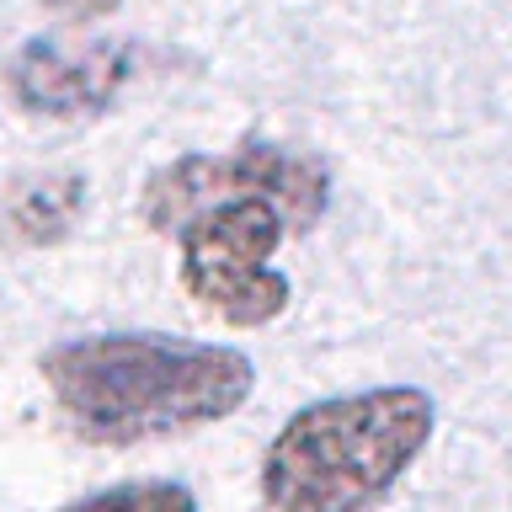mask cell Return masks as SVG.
<instances>
[{"label": "cell", "instance_id": "1", "mask_svg": "<svg viewBox=\"0 0 512 512\" xmlns=\"http://www.w3.org/2000/svg\"><path fill=\"white\" fill-rule=\"evenodd\" d=\"M43 379L86 443H144L240 411L256 368L235 347L176 336H86L48 352Z\"/></svg>", "mask_w": 512, "mask_h": 512}, {"label": "cell", "instance_id": "2", "mask_svg": "<svg viewBox=\"0 0 512 512\" xmlns=\"http://www.w3.org/2000/svg\"><path fill=\"white\" fill-rule=\"evenodd\" d=\"M432 400L411 384L331 395L288 416L262 459L267 512H368L427 448Z\"/></svg>", "mask_w": 512, "mask_h": 512}, {"label": "cell", "instance_id": "3", "mask_svg": "<svg viewBox=\"0 0 512 512\" xmlns=\"http://www.w3.org/2000/svg\"><path fill=\"white\" fill-rule=\"evenodd\" d=\"M288 235L278 203L256 192H224L176 224L187 294L224 315L230 326H267L288 310V278L272 267Z\"/></svg>", "mask_w": 512, "mask_h": 512}, {"label": "cell", "instance_id": "4", "mask_svg": "<svg viewBox=\"0 0 512 512\" xmlns=\"http://www.w3.org/2000/svg\"><path fill=\"white\" fill-rule=\"evenodd\" d=\"M224 192H256V198L278 203L288 230H310L331 203V176L315 160L283 155L272 144H240L230 155H187L176 166L155 171V182L144 187V219L155 230H171L192 219L198 208H208Z\"/></svg>", "mask_w": 512, "mask_h": 512}, {"label": "cell", "instance_id": "5", "mask_svg": "<svg viewBox=\"0 0 512 512\" xmlns=\"http://www.w3.org/2000/svg\"><path fill=\"white\" fill-rule=\"evenodd\" d=\"M128 43H27L11 59V96L38 118H91L128 86Z\"/></svg>", "mask_w": 512, "mask_h": 512}, {"label": "cell", "instance_id": "6", "mask_svg": "<svg viewBox=\"0 0 512 512\" xmlns=\"http://www.w3.org/2000/svg\"><path fill=\"white\" fill-rule=\"evenodd\" d=\"M86 214V182L80 176H43V182L22 187L11 198V235L27 246H54L59 235L75 230V219Z\"/></svg>", "mask_w": 512, "mask_h": 512}, {"label": "cell", "instance_id": "7", "mask_svg": "<svg viewBox=\"0 0 512 512\" xmlns=\"http://www.w3.org/2000/svg\"><path fill=\"white\" fill-rule=\"evenodd\" d=\"M59 512H198V502L176 480H128V486H107V491L86 496V502H70Z\"/></svg>", "mask_w": 512, "mask_h": 512}, {"label": "cell", "instance_id": "8", "mask_svg": "<svg viewBox=\"0 0 512 512\" xmlns=\"http://www.w3.org/2000/svg\"><path fill=\"white\" fill-rule=\"evenodd\" d=\"M59 16H102V11H112L118 0H48Z\"/></svg>", "mask_w": 512, "mask_h": 512}]
</instances>
